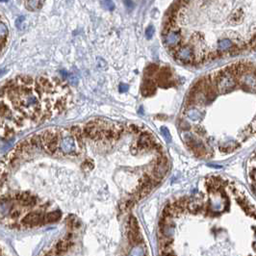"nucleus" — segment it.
Instances as JSON below:
<instances>
[{"mask_svg":"<svg viewBox=\"0 0 256 256\" xmlns=\"http://www.w3.org/2000/svg\"><path fill=\"white\" fill-rule=\"evenodd\" d=\"M216 84V89L219 93H227L232 91L237 84V77L231 75L225 71V69H222L219 71L216 76L212 78Z\"/></svg>","mask_w":256,"mask_h":256,"instance_id":"1","label":"nucleus"},{"mask_svg":"<svg viewBox=\"0 0 256 256\" xmlns=\"http://www.w3.org/2000/svg\"><path fill=\"white\" fill-rule=\"evenodd\" d=\"M174 58L183 64H195V50L190 45H180L172 52Z\"/></svg>","mask_w":256,"mask_h":256,"instance_id":"2","label":"nucleus"},{"mask_svg":"<svg viewBox=\"0 0 256 256\" xmlns=\"http://www.w3.org/2000/svg\"><path fill=\"white\" fill-rule=\"evenodd\" d=\"M163 43L171 52L178 48L181 45V33L178 29H172L169 33L163 35Z\"/></svg>","mask_w":256,"mask_h":256,"instance_id":"3","label":"nucleus"},{"mask_svg":"<svg viewBox=\"0 0 256 256\" xmlns=\"http://www.w3.org/2000/svg\"><path fill=\"white\" fill-rule=\"evenodd\" d=\"M247 73V72H246ZM244 73L241 76V79L239 80V82L241 83L240 85H242L245 89H250V90H255L256 89V76L251 73Z\"/></svg>","mask_w":256,"mask_h":256,"instance_id":"4","label":"nucleus"},{"mask_svg":"<svg viewBox=\"0 0 256 256\" xmlns=\"http://www.w3.org/2000/svg\"><path fill=\"white\" fill-rule=\"evenodd\" d=\"M41 221V216L40 214L36 213V212H32V213L26 215L22 219V224L25 226H35L38 225Z\"/></svg>","mask_w":256,"mask_h":256,"instance_id":"5","label":"nucleus"},{"mask_svg":"<svg viewBox=\"0 0 256 256\" xmlns=\"http://www.w3.org/2000/svg\"><path fill=\"white\" fill-rule=\"evenodd\" d=\"M155 90H156L155 84L153 83L151 80L146 79L142 86V94L144 96H152V94L155 93Z\"/></svg>","mask_w":256,"mask_h":256,"instance_id":"6","label":"nucleus"},{"mask_svg":"<svg viewBox=\"0 0 256 256\" xmlns=\"http://www.w3.org/2000/svg\"><path fill=\"white\" fill-rule=\"evenodd\" d=\"M71 245V241L69 239H65V240H62L56 246V250L55 253L57 255H61L63 253H65V251L69 250V248L70 247Z\"/></svg>","mask_w":256,"mask_h":256,"instance_id":"7","label":"nucleus"},{"mask_svg":"<svg viewBox=\"0 0 256 256\" xmlns=\"http://www.w3.org/2000/svg\"><path fill=\"white\" fill-rule=\"evenodd\" d=\"M18 199L21 202V204H23V205H33V204L36 203L35 197L30 195L29 194H26V193L18 195Z\"/></svg>","mask_w":256,"mask_h":256,"instance_id":"8","label":"nucleus"},{"mask_svg":"<svg viewBox=\"0 0 256 256\" xmlns=\"http://www.w3.org/2000/svg\"><path fill=\"white\" fill-rule=\"evenodd\" d=\"M218 45H219V51H223V52H224L226 54V52H227V50L232 47L233 45V42L231 41V40L229 39H222V40H219L218 41Z\"/></svg>","mask_w":256,"mask_h":256,"instance_id":"9","label":"nucleus"},{"mask_svg":"<svg viewBox=\"0 0 256 256\" xmlns=\"http://www.w3.org/2000/svg\"><path fill=\"white\" fill-rule=\"evenodd\" d=\"M62 216V213L60 211H53V212H50V213H48L47 215H45V222L47 223H55L57 221H59V219L61 218Z\"/></svg>","mask_w":256,"mask_h":256,"instance_id":"10","label":"nucleus"},{"mask_svg":"<svg viewBox=\"0 0 256 256\" xmlns=\"http://www.w3.org/2000/svg\"><path fill=\"white\" fill-rule=\"evenodd\" d=\"M26 7L30 11H37L41 6V0H26Z\"/></svg>","mask_w":256,"mask_h":256,"instance_id":"11","label":"nucleus"},{"mask_svg":"<svg viewBox=\"0 0 256 256\" xmlns=\"http://www.w3.org/2000/svg\"><path fill=\"white\" fill-rule=\"evenodd\" d=\"M242 14H243V11H242V10H241V9L237 10L235 13L233 14V16L231 17L230 22H231V23H238V22H240L241 17H242Z\"/></svg>","mask_w":256,"mask_h":256,"instance_id":"12","label":"nucleus"},{"mask_svg":"<svg viewBox=\"0 0 256 256\" xmlns=\"http://www.w3.org/2000/svg\"><path fill=\"white\" fill-rule=\"evenodd\" d=\"M101 5L104 7L105 9L112 11L115 8V4L112 0H101Z\"/></svg>","mask_w":256,"mask_h":256,"instance_id":"13","label":"nucleus"},{"mask_svg":"<svg viewBox=\"0 0 256 256\" xmlns=\"http://www.w3.org/2000/svg\"><path fill=\"white\" fill-rule=\"evenodd\" d=\"M157 71V65H150L148 69H145V75L146 76H152L154 75Z\"/></svg>","mask_w":256,"mask_h":256,"instance_id":"14","label":"nucleus"},{"mask_svg":"<svg viewBox=\"0 0 256 256\" xmlns=\"http://www.w3.org/2000/svg\"><path fill=\"white\" fill-rule=\"evenodd\" d=\"M187 115L190 119H192L193 120H196L200 116V114L196 111V110L193 109V110H189V111L187 112Z\"/></svg>","mask_w":256,"mask_h":256,"instance_id":"15","label":"nucleus"},{"mask_svg":"<svg viewBox=\"0 0 256 256\" xmlns=\"http://www.w3.org/2000/svg\"><path fill=\"white\" fill-rule=\"evenodd\" d=\"M153 34H154V27L150 25V26H148V29L145 30V36L148 37V39H151L152 36H153Z\"/></svg>","mask_w":256,"mask_h":256,"instance_id":"16","label":"nucleus"},{"mask_svg":"<svg viewBox=\"0 0 256 256\" xmlns=\"http://www.w3.org/2000/svg\"><path fill=\"white\" fill-rule=\"evenodd\" d=\"M82 167H83V169H85V170L90 171V170H92L93 167V162H91L90 160H87L85 163H83Z\"/></svg>","mask_w":256,"mask_h":256,"instance_id":"17","label":"nucleus"},{"mask_svg":"<svg viewBox=\"0 0 256 256\" xmlns=\"http://www.w3.org/2000/svg\"><path fill=\"white\" fill-rule=\"evenodd\" d=\"M162 133H163L164 137L166 138V140H167V142H170V141H171V135H170L169 130H167L166 127H162Z\"/></svg>","mask_w":256,"mask_h":256,"instance_id":"18","label":"nucleus"},{"mask_svg":"<svg viewBox=\"0 0 256 256\" xmlns=\"http://www.w3.org/2000/svg\"><path fill=\"white\" fill-rule=\"evenodd\" d=\"M247 46L251 47V48H256V37L255 36L252 37V39L250 41V42H248Z\"/></svg>","mask_w":256,"mask_h":256,"instance_id":"19","label":"nucleus"},{"mask_svg":"<svg viewBox=\"0 0 256 256\" xmlns=\"http://www.w3.org/2000/svg\"><path fill=\"white\" fill-rule=\"evenodd\" d=\"M128 89H129V86L126 85V84H120V87H119V90H120V93H125V92L128 91Z\"/></svg>","mask_w":256,"mask_h":256,"instance_id":"20","label":"nucleus"},{"mask_svg":"<svg viewBox=\"0 0 256 256\" xmlns=\"http://www.w3.org/2000/svg\"><path fill=\"white\" fill-rule=\"evenodd\" d=\"M123 2L124 4H125V6L127 7L128 9H131V8H133V6H134V3L132 0H123Z\"/></svg>","mask_w":256,"mask_h":256,"instance_id":"21","label":"nucleus"},{"mask_svg":"<svg viewBox=\"0 0 256 256\" xmlns=\"http://www.w3.org/2000/svg\"><path fill=\"white\" fill-rule=\"evenodd\" d=\"M18 216H19V212H18V210H14V211H13V213H12V218H14V219H17Z\"/></svg>","mask_w":256,"mask_h":256,"instance_id":"22","label":"nucleus"},{"mask_svg":"<svg viewBox=\"0 0 256 256\" xmlns=\"http://www.w3.org/2000/svg\"><path fill=\"white\" fill-rule=\"evenodd\" d=\"M6 72H7L6 69H0V77H1L2 75H4Z\"/></svg>","mask_w":256,"mask_h":256,"instance_id":"23","label":"nucleus"},{"mask_svg":"<svg viewBox=\"0 0 256 256\" xmlns=\"http://www.w3.org/2000/svg\"><path fill=\"white\" fill-rule=\"evenodd\" d=\"M2 1H5V0H2Z\"/></svg>","mask_w":256,"mask_h":256,"instance_id":"24","label":"nucleus"}]
</instances>
